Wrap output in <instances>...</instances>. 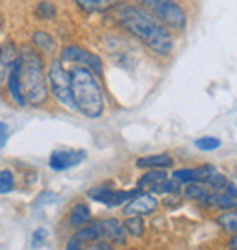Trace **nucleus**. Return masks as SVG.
<instances>
[{
  "instance_id": "nucleus-1",
  "label": "nucleus",
  "mask_w": 237,
  "mask_h": 250,
  "mask_svg": "<svg viewBox=\"0 0 237 250\" xmlns=\"http://www.w3.org/2000/svg\"><path fill=\"white\" fill-rule=\"evenodd\" d=\"M117 19L122 28L139 39L146 48L159 55H168L174 49V37L162 22L140 6L118 4Z\"/></svg>"
},
{
  "instance_id": "nucleus-2",
  "label": "nucleus",
  "mask_w": 237,
  "mask_h": 250,
  "mask_svg": "<svg viewBox=\"0 0 237 250\" xmlns=\"http://www.w3.org/2000/svg\"><path fill=\"white\" fill-rule=\"evenodd\" d=\"M20 62V84L26 103L40 106L48 101V73L44 70L40 53L31 46H24L19 53Z\"/></svg>"
},
{
  "instance_id": "nucleus-3",
  "label": "nucleus",
  "mask_w": 237,
  "mask_h": 250,
  "mask_svg": "<svg viewBox=\"0 0 237 250\" xmlns=\"http://www.w3.org/2000/svg\"><path fill=\"white\" fill-rule=\"evenodd\" d=\"M71 91L75 108L90 119H99L104 111V95L97 75L88 68L77 66L71 71Z\"/></svg>"
},
{
  "instance_id": "nucleus-4",
  "label": "nucleus",
  "mask_w": 237,
  "mask_h": 250,
  "mask_svg": "<svg viewBox=\"0 0 237 250\" xmlns=\"http://www.w3.org/2000/svg\"><path fill=\"white\" fill-rule=\"evenodd\" d=\"M140 7L157 17L166 28L182 31L188 24L186 13L175 0H135Z\"/></svg>"
},
{
  "instance_id": "nucleus-5",
  "label": "nucleus",
  "mask_w": 237,
  "mask_h": 250,
  "mask_svg": "<svg viewBox=\"0 0 237 250\" xmlns=\"http://www.w3.org/2000/svg\"><path fill=\"white\" fill-rule=\"evenodd\" d=\"M48 84L51 93L59 99V103L75 110V101H73V91H71V73H68L60 61H53L49 64Z\"/></svg>"
},
{
  "instance_id": "nucleus-6",
  "label": "nucleus",
  "mask_w": 237,
  "mask_h": 250,
  "mask_svg": "<svg viewBox=\"0 0 237 250\" xmlns=\"http://www.w3.org/2000/svg\"><path fill=\"white\" fill-rule=\"evenodd\" d=\"M60 59L66 61V62H73L77 66H82V68H88L90 71H93L95 75H100L102 73V61L99 59L95 53H91L90 49L82 48V46H77V44H70L62 49L60 53Z\"/></svg>"
},
{
  "instance_id": "nucleus-7",
  "label": "nucleus",
  "mask_w": 237,
  "mask_h": 250,
  "mask_svg": "<svg viewBox=\"0 0 237 250\" xmlns=\"http://www.w3.org/2000/svg\"><path fill=\"white\" fill-rule=\"evenodd\" d=\"M140 192V188H135V190H113V188L108 187H97L91 188L88 195H90L93 201L100 203V205H106V207H118V205H124L132 199L133 195H137Z\"/></svg>"
},
{
  "instance_id": "nucleus-8",
  "label": "nucleus",
  "mask_w": 237,
  "mask_h": 250,
  "mask_svg": "<svg viewBox=\"0 0 237 250\" xmlns=\"http://www.w3.org/2000/svg\"><path fill=\"white\" fill-rule=\"evenodd\" d=\"M86 159V152L84 150H70V148H62V150H55L49 155V167L57 170V172H64L70 168L80 165Z\"/></svg>"
},
{
  "instance_id": "nucleus-9",
  "label": "nucleus",
  "mask_w": 237,
  "mask_h": 250,
  "mask_svg": "<svg viewBox=\"0 0 237 250\" xmlns=\"http://www.w3.org/2000/svg\"><path fill=\"white\" fill-rule=\"evenodd\" d=\"M157 199L152 194H142L139 192L137 195H133L130 201L126 203L124 207V215H146L152 214L157 208Z\"/></svg>"
},
{
  "instance_id": "nucleus-10",
  "label": "nucleus",
  "mask_w": 237,
  "mask_h": 250,
  "mask_svg": "<svg viewBox=\"0 0 237 250\" xmlns=\"http://www.w3.org/2000/svg\"><path fill=\"white\" fill-rule=\"evenodd\" d=\"M7 91L13 99L15 104L24 106L28 104L26 99H24V93H22V84H20V62H19V57L13 61L11 68H9V75H7Z\"/></svg>"
},
{
  "instance_id": "nucleus-11",
  "label": "nucleus",
  "mask_w": 237,
  "mask_h": 250,
  "mask_svg": "<svg viewBox=\"0 0 237 250\" xmlns=\"http://www.w3.org/2000/svg\"><path fill=\"white\" fill-rule=\"evenodd\" d=\"M99 230H100V237H106L113 243H124V225H120L117 219H104V221H97Z\"/></svg>"
},
{
  "instance_id": "nucleus-12",
  "label": "nucleus",
  "mask_w": 237,
  "mask_h": 250,
  "mask_svg": "<svg viewBox=\"0 0 237 250\" xmlns=\"http://www.w3.org/2000/svg\"><path fill=\"white\" fill-rule=\"evenodd\" d=\"M84 13H104L120 4V0H75Z\"/></svg>"
},
{
  "instance_id": "nucleus-13",
  "label": "nucleus",
  "mask_w": 237,
  "mask_h": 250,
  "mask_svg": "<svg viewBox=\"0 0 237 250\" xmlns=\"http://www.w3.org/2000/svg\"><path fill=\"white\" fill-rule=\"evenodd\" d=\"M91 221V210L88 205L77 203L70 212V225L73 229H82Z\"/></svg>"
},
{
  "instance_id": "nucleus-14",
  "label": "nucleus",
  "mask_w": 237,
  "mask_h": 250,
  "mask_svg": "<svg viewBox=\"0 0 237 250\" xmlns=\"http://www.w3.org/2000/svg\"><path fill=\"white\" fill-rule=\"evenodd\" d=\"M174 165V159L166 155V153H159V155H148V157H140L137 161L139 168H152V170H162V168H170Z\"/></svg>"
},
{
  "instance_id": "nucleus-15",
  "label": "nucleus",
  "mask_w": 237,
  "mask_h": 250,
  "mask_svg": "<svg viewBox=\"0 0 237 250\" xmlns=\"http://www.w3.org/2000/svg\"><path fill=\"white\" fill-rule=\"evenodd\" d=\"M204 205H210V207H217V208L223 210H236L237 208V201L234 197H230L228 194H208V199Z\"/></svg>"
},
{
  "instance_id": "nucleus-16",
  "label": "nucleus",
  "mask_w": 237,
  "mask_h": 250,
  "mask_svg": "<svg viewBox=\"0 0 237 250\" xmlns=\"http://www.w3.org/2000/svg\"><path fill=\"white\" fill-rule=\"evenodd\" d=\"M219 227L224 232H230V234H237V208L236 210H224L223 214L217 217Z\"/></svg>"
},
{
  "instance_id": "nucleus-17",
  "label": "nucleus",
  "mask_w": 237,
  "mask_h": 250,
  "mask_svg": "<svg viewBox=\"0 0 237 250\" xmlns=\"http://www.w3.org/2000/svg\"><path fill=\"white\" fill-rule=\"evenodd\" d=\"M164 179H168L166 172H162V170H150L148 174H144L139 179V188H142V190H152L157 183H160V181Z\"/></svg>"
},
{
  "instance_id": "nucleus-18",
  "label": "nucleus",
  "mask_w": 237,
  "mask_h": 250,
  "mask_svg": "<svg viewBox=\"0 0 237 250\" xmlns=\"http://www.w3.org/2000/svg\"><path fill=\"white\" fill-rule=\"evenodd\" d=\"M208 194L210 192L202 187L201 183H190L188 187H186V190H184V195H186L188 199H192V201H199V203H206Z\"/></svg>"
},
{
  "instance_id": "nucleus-19",
  "label": "nucleus",
  "mask_w": 237,
  "mask_h": 250,
  "mask_svg": "<svg viewBox=\"0 0 237 250\" xmlns=\"http://www.w3.org/2000/svg\"><path fill=\"white\" fill-rule=\"evenodd\" d=\"M31 42H33V46L35 49H42V51H49V49H53V37L46 33V31H35L33 37H31Z\"/></svg>"
},
{
  "instance_id": "nucleus-20",
  "label": "nucleus",
  "mask_w": 237,
  "mask_h": 250,
  "mask_svg": "<svg viewBox=\"0 0 237 250\" xmlns=\"http://www.w3.org/2000/svg\"><path fill=\"white\" fill-rule=\"evenodd\" d=\"M124 229L132 236H142L144 234V223L140 219V215H128V219L124 221Z\"/></svg>"
},
{
  "instance_id": "nucleus-21",
  "label": "nucleus",
  "mask_w": 237,
  "mask_h": 250,
  "mask_svg": "<svg viewBox=\"0 0 237 250\" xmlns=\"http://www.w3.org/2000/svg\"><path fill=\"white\" fill-rule=\"evenodd\" d=\"M204 183H206L210 188H214V190H224V188L228 187V179H226L221 172H217L216 168L210 172V175L206 177Z\"/></svg>"
},
{
  "instance_id": "nucleus-22",
  "label": "nucleus",
  "mask_w": 237,
  "mask_h": 250,
  "mask_svg": "<svg viewBox=\"0 0 237 250\" xmlns=\"http://www.w3.org/2000/svg\"><path fill=\"white\" fill-rule=\"evenodd\" d=\"M179 190V181L175 179H164L157 183L150 192H154V194H175Z\"/></svg>"
},
{
  "instance_id": "nucleus-23",
  "label": "nucleus",
  "mask_w": 237,
  "mask_h": 250,
  "mask_svg": "<svg viewBox=\"0 0 237 250\" xmlns=\"http://www.w3.org/2000/svg\"><path fill=\"white\" fill-rule=\"evenodd\" d=\"M15 188V177L9 170H0V194H9Z\"/></svg>"
},
{
  "instance_id": "nucleus-24",
  "label": "nucleus",
  "mask_w": 237,
  "mask_h": 250,
  "mask_svg": "<svg viewBox=\"0 0 237 250\" xmlns=\"http://www.w3.org/2000/svg\"><path fill=\"white\" fill-rule=\"evenodd\" d=\"M35 13L39 19H53L57 15V9L49 0H42L40 4L35 7Z\"/></svg>"
},
{
  "instance_id": "nucleus-25",
  "label": "nucleus",
  "mask_w": 237,
  "mask_h": 250,
  "mask_svg": "<svg viewBox=\"0 0 237 250\" xmlns=\"http://www.w3.org/2000/svg\"><path fill=\"white\" fill-rule=\"evenodd\" d=\"M196 146L202 152H212V150H217L221 146V139H217V137H201V139L196 141Z\"/></svg>"
},
{
  "instance_id": "nucleus-26",
  "label": "nucleus",
  "mask_w": 237,
  "mask_h": 250,
  "mask_svg": "<svg viewBox=\"0 0 237 250\" xmlns=\"http://www.w3.org/2000/svg\"><path fill=\"white\" fill-rule=\"evenodd\" d=\"M44 241H46V230H44V229L35 230V232H33V239H31L33 249H39V247H42V245H44Z\"/></svg>"
},
{
  "instance_id": "nucleus-27",
  "label": "nucleus",
  "mask_w": 237,
  "mask_h": 250,
  "mask_svg": "<svg viewBox=\"0 0 237 250\" xmlns=\"http://www.w3.org/2000/svg\"><path fill=\"white\" fill-rule=\"evenodd\" d=\"M86 250H113V249L108 241H99L97 239V241H93V243H91Z\"/></svg>"
},
{
  "instance_id": "nucleus-28",
  "label": "nucleus",
  "mask_w": 237,
  "mask_h": 250,
  "mask_svg": "<svg viewBox=\"0 0 237 250\" xmlns=\"http://www.w3.org/2000/svg\"><path fill=\"white\" fill-rule=\"evenodd\" d=\"M66 250H84V241L82 239H79L77 236H73L70 239V243H68V249Z\"/></svg>"
},
{
  "instance_id": "nucleus-29",
  "label": "nucleus",
  "mask_w": 237,
  "mask_h": 250,
  "mask_svg": "<svg viewBox=\"0 0 237 250\" xmlns=\"http://www.w3.org/2000/svg\"><path fill=\"white\" fill-rule=\"evenodd\" d=\"M224 190H226V194L230 195V197H234V199L237 201V188L234 187V185H230V183H228V187L224 188Z\"/></svg>"
},
{
  "instance_id": "nucleus-30",
  "label": "nucleus",
  "mask_w": 237,
  "mask_h": 250,
  "mask_svg": "<svg viewBox=\"0 0 237 250\" xmlns=\"http://www.w3.org/2000/svg\"><path fill=\"white\" fill-rule=\"evenodd\" d=\"M4 135H7V125L0 123V143H4Z\"/></svg>"
},
{
  "instance_id": "nucleus-31",
  "label": "nucleus",
  "mask_w": 237,
  "mask_h": 250,
  "mask_svg": "<svg viewBox=\"0 0 237 250\" xmlns=\"http://www.w3.org/2000/svg\"><path fill=\"white\" fill-rule=\"evenodd\" d=\"M228 247H230V250H237V234L230 239V243H228Z\"/></svg>"
},
{
  "instance_id": "nucleus-32",
  "label": "nucleus",
  "mask_w": 237,
  "mask_h": 250,
  "mask_svg": "<svg viewBox=\"0 0 237 250\" xmlns=\"http://www.w3.org/2000/svg\"><path fill=\"white\" fill-rule=\"evenodd\" d=\"M0 62H2V48H0Z\"/></svg>"
},
{
  "instance_id": "nucleus-33",
  "label": "nucleus",
  "mask_w": 237,
  "mask_h": 250,
  "mask_svg": "<svg viewBox=\"0 0 237 250\" xmlns=\"http://www.w3.org/2000/svg\"><path fill=\"white\" fill-rule=\"evenodd\" d=\"M0 28H2V17H0Z\"/></svg>"
}]
</instances>
